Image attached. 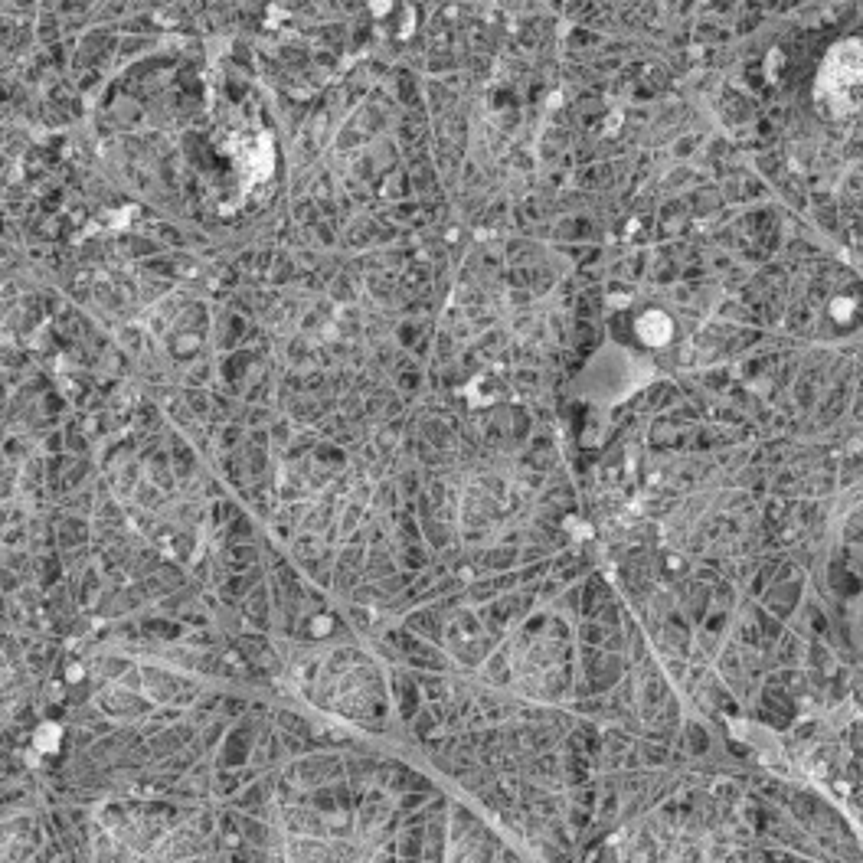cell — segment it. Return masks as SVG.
I'll return each instance as SVG.
<instances>
[{"label": "cell", "instance_id": "obj_1", "mask_svg": "<svg viewBox=\"0 0 863 863\" xmlns=\"http://www.w3.org/2000/svg\"><path fill=\"white\" fill-rule=\"evenodd\" d=\"M824 115L841 121H863V36L834 46L814 85Z\"/></svg>", "mask_w": 863, "mask_h": 863}, {"label": "cell", "instance_id": "obj_2", "mask_svg": "<svg viewBox=\"0 0 863 863\" xmlns=\"http://www.w3.org/2000/svg\"><path fill=\"white\" fill-rule=\"evenodd\" d=\"M638 334L648 340V344H664V340L671 337V321H667L664 314H658V311H648L638 321Z\"/></svg>", "mask_w": 863, "mask_h": 863}]
</instances>
